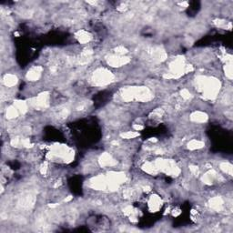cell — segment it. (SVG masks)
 Masks as SVG:
<instances>
[{"mask_svg": "<svg viewBox=\"0 0 233 233\" xmlns=\"http://www.w3.org/2000/svg\"><path fill=\"white\" fill-rule=\"evenodd\" d=\"M113 75L110 71L106 69H97L96 72H94L93 75V81L97 86H103L107 85L113 80Z\"/></svg>", "mask_w": 233, "mask_h": 233, "instance_id": "obj_1", "label": "cell"}, {"mask_svg": "<svg viewBox=\"0 0 233 233\" xmlns=\"http://www.w3.org/2000/svg\"><path fill=\"white\" fill-rule=\"evenodd\" d=\"M128 62V58L122 56H110L109 59V64L113 67H119L124 64H127Z\"/></svg>", "mask_w": 233, "mask_h": 233, "instance_id": "obj_2", "label": "cell"}, {"mask_svg": "<svg viewBox=\"0 0 233 233\" xmlns=\"http://www.w3.org/2000/svg\"><path fill=\"white\" fill-rule=\"evenodd\" d=\"M41 71L42 69L40 67H36V68H33L31 69L28 73V78L30 79V80H38L41 75Z\"/></svg>", "mask_w": 233, "mask_h": 233, "instance_id": "obj_3", "label": "cell"}, {"mask_svg": "<svg viewBox=\"0 0 233 233\" xmlns=\"http://www.w3.org/2000/svg\"><path fill=\"white\" fill-rule=\"evenodd\" d=\"M208 117L206 115L205 113L203 112H200V111H197L195 113H193L191 115V119L195 122H199V123H202V122H205L207 120Z\"/></svg>", "mask_w": 233, "mask_h": 233, "instance_id": "obj_4", "label": "cell"}, {"mask_svg": "<svg viewBox=\"0 0 233 233\" xmlns=\"http://www.w3.org/2000/svg\"><path fill=\"white\" fill-rule=\"evenodd\" d=\"M3 81L5 83V85L7 87H13L17 82V78L15 75L12 74H7L3 79Z\"/></svg>", "mask_w": 233, "mask_h": 233, "instance_id": "obj_5", "label": "cell"}, {"mask_svg": "<svg viewBox=\"0 0 233 233\" xmlns=\"http://www.w3.org/2000/svg\"><path fill=\"white\" fill-rule=\"evenodd\" d=\"M209 203H210V207L215 210H219L223 207V200L219 197H215L211 199Z\"/></svg>", "mask_w": 233, "mask_h": 233, "instance_id": "obj_6", "label": "cell"}, {"mask_svg": "<svg viewBox=\"0 0 233 233\" xmlns=\"http://www.w3.org/2000/svg\"><path fill=\"white\" fill-rule=\"evenodd\" d=\"M100 159H101V160H100L101 165L104 166V167H106V166H110H110H113V165L116 163L115 160L111 158V156L109 155V154H104V155H102V157H101Z\"/></svg>", "mask_w": 233, "mask_h": 233, "instance_id": "obj_7", "label": "cell"}, {"mask_svg": "<svg viewBox=\"0 0 233 233\" xmlns=\"http://www.w3.org/2000/svg\"><path fill=\"white\" fill-rule=\"evenodd\" d=\"M160 203H161V201L158 197H152L150 205L152 210H158L160 208V205H161Z\"/></svg>", "mask_w": 233, "mask_h": 233, "instance_id": "obj_8", "label": "cell"}, {"mask_svg": "<svg viewBox=\"0 0 233 233\" xmlns=\"http://www.w3.org/2000/svg\"><path fill=\"white\" fill-rule=\"evenodd\" d=\"M204 146V143L199 140H191L189 143V149L190 150H199Z\"/></svg>", "mask_w": 233, "mask_h": 233, "instance_id": "obj_9", "label": "cell"}, {"mask_svg": "<svg viewBox=\"0 0 233 233\" xmlns=\"http://www.w3.org/2000/svg\"><path fill=\"white\" fill-rule=\"evenodd\" d=\"M78 38L79 42H81V43H87V42L89 41L90 38H91L90 35L88 33H87L86 31H80L78 33Z\"/></svg>", "mask_w": 233, "mask_h": 233, "instance_id": "obj_10", "label": "cell"}, {"mask_svg": "<svg viewBox=\"0 0 233 233\" xmlns=\"http://www.w3.org/2000/svg\"><path fill=\"white\" fill-rule=\"evenodd\" d=\"M17 114H18V110H16V108H9V109L7 110V116L9 119L16 118V117H17Z\"/></svg>", "mask_w": 233, "mask_h": 233, "instance_id": "obj_11", "label": "cell"}, {"mask_svg": "<svg viewBox=\"0 0 233 233\" xmlns=\"http://www.w3.org/2000/svg\"><path fill=\"white\" fill-rule=\"evenodd\" d=\"M221 168L226 173H228L229 175L232 174V166L231 164H229V163H223V164H221Z\"/></svg>", "mask_w": 233, "mask_h": 233, "instance_id": "obj_12", "label": "cell"}, {"mask_svg": "<svg viewBox=\"0 0 233 233\" xmlns=\"http://www.w3.org/2000/svg\"><path fill=\"white\" fill-rule=\"evenodd\" d=\"M137 132L135 131H129V132H126V133H123L121 135V137H124V138H133V137H137Z\"/></svg>", "mask_w": 233, "mask_h": 233, "instance_id": "obj_13", "label": "cell"}, {"mask_svg": "<svg viewBox=\"0 0 233 233\" xmlns=\"http://www.w3.org/2000/svg\"><path fill=\"white\" fill-rule=\"evenodd\" d=\"M181 96L184 98V99H189L190 97V93L188 89H183L181 91Z\"/></svg>", "mask_w": 233, "mask_h": 233, "instance_id": "obj_14", "label": "cell"}, {"mask_svg": "<svg viewBox=\"0 0 233 233\" xmlns=\"http://www.w3.org/2000/svg\"><path fill=\"white\" fill-rule=\"evenodd\" d=\"M133 128H134V129L136 130V131H138V130H141V129H143V126H141L140 124H135L134 126H133Z\"/></svg>", "mask_w": 233, "mask_h": 233, "instance_id": "obj_15", "label": "cell"}]
</instances>
